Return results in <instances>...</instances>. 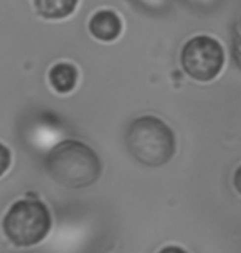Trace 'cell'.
Listing matches in <instances>:
<instances>
[{
	"mask_svg": "<svg viewBox=\"0 0 241 253\" xmlns=\"http://www.w3.org/2000/svg\"><path fill=\"white\" fill-rule=\"evenodd\" d=\"M46 174L66 189H84L93 185L101 175L99 156L88 144L66 139L56 144L43 161Z\"/></svg>",
	"mask_w": 241,
	"mask_h": 253,
	"instance_id": "6da1fadb",
	"label": "cell"
},
{
	"mask_svg": "<svg viewBox=\"0 0 241 253\" xmlns=\"http://www.w3.org/2000/svg\"><path fill=\"white\" fill-rule=\"evenodd\" d=\"M126 147L142 166L160 167L172 159L177 151V139L170 126L155 116H140L126 129Z\"/></svg>",
	"mask_w": 241,
	"mask_h": 253,
	"instance_id": "7a4b0ae2",
	"label": "cell"
},
{
	"mask_svg": "<svg viewBox=\"0 0 241 253\" xmlns=\"http://www.w3.org/2000/svg\"><path fill=\"white\" fill-rule=\"evenodd\" d=\"M51 215L38 199H22L12 204L2 220L7 240L15 247H33L48 235Z\"/></svg>",
	"mask_w": 241,
	"mask_h": 253,
	"instance_id": "3957f363",
	"label": "cell"
},
{
	"mask_svg": "<svg viewBox=\"0 0 241 253\" xmlns=\"http://www.w3.org/2000/svg\"><path fill=\"white\" fill-rule=\"evenodd\" d=\"M180 63L190 78L207 83L215 80L223 70L225 50L216 38L197 35L190 38L182 48Z\"/></svg>",
	"mask_w": 241,
	"mask_h": 253,
	"instance_id": "277c9868",
	"label": "cell"
},
{
	"mask_svg": "<svg viewBox=\"0 0 241 253\" xmlns=\"http://www.w3.org/2000/svg\"><path fill=\"white\" fill-rule=\"evenodd\" d=\"M88 28L94 38L101 42H114L122 32L119 15L112 10H99L91 17Z\"/></svg>",
	"mask_w": 241,
	"mask_h": 253,
	"instance_id": "5b68a950",
	"label": "cell"
},
{
	"mask_svg": "<svg viewBox=\"0 0 241 253\" xmlns=\"http://www.w3.org/2000/svg\"><path fill=\"white\" fill-rule=\"evenodd\" d=\"M79 0H32L33 8L45 20H63L74 12Z\"/></svg>",
	"mask_w": 241,
	"mask_h": 253,
	"instance_id": "8992f818",
	"label": "cell"
},
{
	"mask_svg": "<svg viewBox=\"0 0 241 253\" xmlns=\"http://www.w3.org/2000/svg\"><path fill=\"white\" fill-rule=\"evenodd\" d=\"M48 80H50L51 88H53L56 93L66 94V93L73 91L74 86H76L78 70L74 65L61 61V63H56L51 66V70L48 73Z\"/></svg>",
	"mask_w": 241,
	"mask_h": 253,
	"instance_id": "52a82bcc",
	"label": "cell"
},
{
	"mask_svg": "<svg viewBox=\"0 0 241 253\" xmlns=\"http://www.w3.org/2000/svg\"><path fill=\"white\" fill-rule=\"evenodd\" d=\"M10 164H12V152L7 146H3L0 142V177L7 172Z\"/></svg>",
	"mask_w": 241,
	"mask_h": 253,
	"instance_id": "ba28073f",
	"label": "cell"
},
{
	"mask_svg": "<svg viewBox=\"0 0 241 253\" xmlns=\"http://www.w3.org/2000/svg\"><path fill=\"white\" fill-rule=\"evenodd\" d=\"M233 185H235V189L238 190V194H241V166L236 169V172L233 175Z\"/></svg>",
	"mask_w": 241,
	"mask_h": 253,
	"instance_id": "9c48e42d",
	"label": "cell"
},
{
	"mask_svg": "<svg viewBox=\"0 0 241 253\" xmlns=\"http://www.w3.org/2000/svg\"><path fill=\"white\" fill-rule=\"evenodd\" d=\"M159 253H188V252H185L183 248H180V247H175V245H169V247H165V248H162Z\"/></svg>",
	"mask_w": 241,
	"mask_h": 253,
	"instance_id": "30bf717a",
	"label": "cell"
}]
</instances>
